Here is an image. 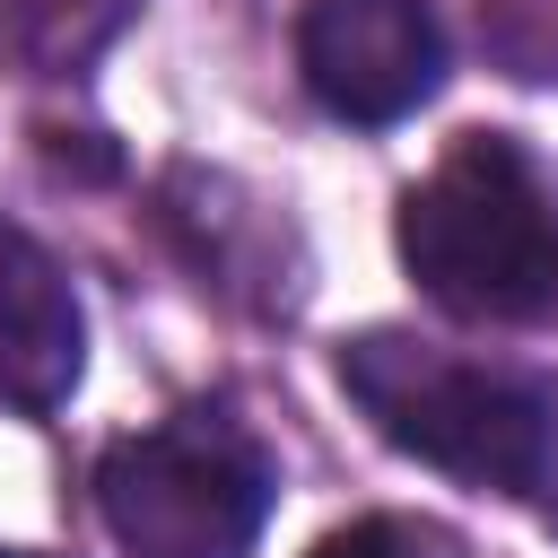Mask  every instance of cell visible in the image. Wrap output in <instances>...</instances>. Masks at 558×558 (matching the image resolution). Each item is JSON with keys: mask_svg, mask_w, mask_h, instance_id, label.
<instances>
[{"mask_svg": "<svg viewBox=\"0 0 558 558\" xmlns=\"http://www.w3.org/2000/svg\"><path fill=\"white\" fill-rule=\"evenodd\" d=\"M296 70L340 122H401L445 87V26L427 0H314L296 26Z\"/></svg>", "mask_w": 558, "mask_h": 558, "instance_id": "obj_4", "label": "cell"}, {"mask_svg": "<svg viewBox=\"0 0 558 558\" xmlns=\"http://www.w3.org/2000/svg\"><path fill=\"white\" fill-rule=\"evenodd\" d=\"M340 392L375 418L384 445L497 488V497H549L558 488V392L514 366L445 357L410 331H357L340 340Z\"/></svg>", "mask_w": 558, "mask_h": 558, "instance_id": "obj_1", "label": "cell"}, {"mask_svg": "<svg viewBox=\"0 0 558 558\" xmlns=\"http://www.w3.org/2000/svg\"><path fill=\"white\" fill-rule=\"evenodd\" d=\"M270 497H279L270 453L218 410L140 427L96 462L105 532L131 558H253Z\"/></svg>", "mask_w": 558, "mask_h": 558, "instance_id": "obj_3", "label": "cell"}, {"mask_svg": "<svg viewBox=\"0 0 558 558\" xmlns=\"http://www.w3.org/2000/svg\"><path fill=\"white\" fill-rule=\"evenodd\" d=\"M140 0H0V61L17 70H78L87 52H105L122 35Z\"/></svg>", "mask_w": 558, "mask_h": 558, "instance_id": "obj_6", "label": "cell"}, {"mask_svg": "<svg viewBox=\"0 0 558 558\" xmlns=\"http://www.w3.org/2000/svg\"><path fill=\"white\" fill-rule=\"evenodd\" d=\"M314 558H427L418 549V532H401V523H340V532H323L314 541Z\"/></svg>", "mask_w": 558, "mask_h": 558, "instance_id": "obj_7", "label": "cell"}, {"mask_svg": "<svg viewBox=\"0 0 558 558\" xmlns=\"http://www.w3.org/2000/svg\"><path fill=\"white\" fill-rule=\"evenodd\" d=\"M401 262L462 323H541L558 305V201L506 131L453 140V157L401 192Z\"/></svg>", "mask_w": 558, "mask_h": 558, "instance_id": "obj_2", "label": "cell"}, {"mask_svg": "<svg viewBox=\"0 0 558 558\" xmlns=\"http://www.w3.org/2000/svg\"><path fill=\"white\" fill-rule=\"evenodd\" d=\"M87 366V314L61 262L0 218V401L9 410H61Z\"/></svg>", "mask_w": 558, "mask_h": 558, "instance_id": "obj_5", "label": "cell"}]
</instances>
